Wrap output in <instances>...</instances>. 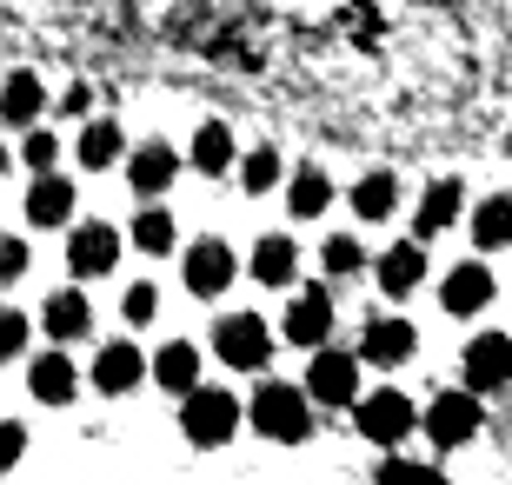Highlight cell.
Returning <instances> with one entry per match:
<instances>
[{
    "label": "cell",
    "mask_w": 512,
    "mask_h": 485,
    "mask_svg": "<svg viewBox=\"0 0 512 485\" xmlns=\"http://www.w3.org/2000/svg\"><path fill=\"white\" fill-rule=\"evenodd\" d=\"M459 180H433L426 187V200H419V240H433V233H446V226L459 220Z\"/></svg>",
    "instance_id": "cell-19"
},
{
    "label": "cell",
    "mask_w": 512,
    "mask_h": 485,
    "mask_svg": "<svg viewBox=\"0 0 512 485\" xmlns=\"http://www.w3.org/2000/svg\"><path fill=\"white\" fill-rule=\"evenodd\" d=\"M40 107H47L40 80H34V74H7V127H34Z\"/></svg>",
    "instance_id": "cell-25"
},
{
    "label": "cell",
    "mask_w": 512,
    "mask_h": 485,
    "mask_svg": "<svg viewBox=\"0 0 512 485\" xmlns=\"http://www.w3.org/2000/svg\"><path fill=\"white\" fill-rule=\"evenodd\" d=\"M479 426H486V412H479V392L473 386H466V392H439L433 406H426V439H433L439 452L466 446Z\"/></svg>",
    "instance_id": "cell-3"
},
{
    "label": "cell",
    "mask_w": 512,
    "mask_h": 485,
    "mask_svg": "<svg viewBox=\"0 0 512 485\" xmlns=\"http://www.w3.org/2000/svg\"><path fill=\"white\" fill-rule=\"evenodd\" d=\"M54 153H60V140H54V133H27V147H20V160L47 173V167H54Z\"/></svg>",
    "instance_id": "cell-32"
},
{
    "label": "cell",
    "mask_w": 512,
    "mask_h": 485,
    "mask_svg": "<svg viewBox=\"0 0 512 485\" xmlns=\"http://www.w3.org/2000/svg\"><path fill=\"white\" fill-rule=\"evenodd\" d=\"M173 173H180V160H173V147H160V140H147V147H133V160H127V180H133V193H167L173 187Z\"/></svg>",
    "instance_id": "cell-13"
},
{
    "label": "cell",
    "mask_w": 512,
    "mask_h": 485,
    "mask_svg": "<svg viewBox=\"0 0 512 485\" xmlns=\"http://www.w3.org/2000/svg\"><path fill=\"white\" fill-rule=\"evenodd\" d=\"M293 266H300V253H293V240H280V233H266V240L253 246V280L260 286H286Z\"/></svg>",
    "instance_id": "cell-20"
},
{
    "label": "cell",
    "mask_w": 512,
    "mask_h": 485,
    "mask_svg": "<svg viewBox=\"0 0 512 485\" xmlns=\"http://www.w3.org/2000/svg\"><path fill=\"white\" fill-rule=\"evenodd\" d=\"M80 160H87V167H114L120 160V127L114 120H94V127L80 133Z\"/></svg>",
    "instance_id": "cell-28"
},
{
    "label": "cell",
    "mask_w": 512,
    "mask_h": 485,
    "mask_svg": "<svg viewBox=\"0 0 512 485\" xmlns=\"http://www.w3.org/2000/svg\"><path fill=\"white\" fill-rule=\"evenodd\" d=\"M326 200H333V180H326L320 167H300V173H293V213H300V220L326 213Z\"/></svg>",
    "instance_id": "cell-27"
},
{
    "label": "cell",
    "mask_w": 512,
    "mask_h": 485,
    "mask_svg": "<svg viewBox=\"0 0 512 485\" xmlns=\"http://www.w3.org/2000/svg\"><path fill=\"white\" fill-rule=\"evenodd\" d=\"M213 353L227 359L233 373H260L266 359H273V339H266V326L253 313H227L213 326Z\"/></svg>",
    "instance_id": "cell-4"
},
{
    "label": "cell",
    "mask_w": 512,
    "mask_h": 485,
    "mask_svg": "<svg viewBox=\"0 0 512 485\" xmlns=\"http://www.w3.org/2000/svg\"><path fill=\"white\" fill-rule=\"evenodd\" d=\"M20 273H27V246H20V240H7V246H0V280L14 286Z\"/></svg>",
    "instance_id": "cell-34"
},
{
    "label": "cell",
    "mask_w": 512,
    "mask_h": 485,
    "mask_svg": "<svg viewBox=\"0 0 512 485\" xmlns=\"http://www.w3.org/2000/svg\"><path fill=\"white\" fill-rule=\"evenodd\" d=\"M393 200H399V180H393V173H366L360 187H353V213H360L366 226L386 220V213H393Z\"/></svg>",
    "instance_id": "cell-23"
},
{
    "label": "cell",
    "mask_w": 512,
    "mask_h": 485,
    "mask_svg": "<svg viewBox=\"0 0 512 485\" xmlns=\"http://www.w3.org/2000/svg\"><path fill=\"white\" fill-rule=\"evenodd\" d=\"M153 386H167V392L187 399V392L200 386V346H187V339L160 346V353H153Z\"/></svg>",
    "instance_id": "cell-15"
},
{
    "label": "cell",
    "mask_w": 512,
    "mask_h": 485,
    "mask_svg": "<svg viewBox=\"0 0 512 485\" xmlns=\"http://www.w3.org/2000/svg\"><path fill=\"white\" fill-rule=\"evenodd\" d=\"M227 286H233V246H227V240L187 246V293H193V299H220Z\"/></svg>",
    "instance_id": "cell-7"
},
{
    "label": "cell",
    "mask_w": 512,
    "mask_h": 485,
    "mask_svg": "<svg viewBox=\"0 0 512 485\" xmlns=\"http://www.w3.org/2000/svg\"><path fill=\"white\" fill-rule=\"evenodd\" d=\"M67 213H74V187H67L60 173H40L34 187H27V220L34 226H60Z\"/></svg>",
    "instance_id": "cell-18"
},
{
    "label": "cell",
    "mask_w": 512,
    "mask_h": 485,
    "mask_svg": "<svg viewBox=\"0 0 512 485\" xmlns=\"http://www.w3.org/2000/svg\"><path fill=\"white\" fill-rule=\"evenodd\" d=\"M180 426H187L193 446H227L233 426H240V406H233V392H220V386H193L187 406H180Z\"/></svg>",
    "instance_id": "cell-1"
},
{
    "label": "cell",
    "mask_w": 512,
    "mask_h": 485,
    "mask_svg": "<svg viewBox=\"0 0 512 485\" xmlns=\"http://www.w3.org/2000/svg\"><path fill=\"white\" fill-rule=\"evenodd\" d=\"M306 392H313V406H353V399H360V359L313 353V366H306Z\"/></svg>",
    "instance_id": "cell-5"
},
{
    "label": "cell",
    "mask_w": 512,
    "mask_h": 485,
    "mask_svg": "<svg viewBox=\"0 0 512 485\" xmlns=\"http://www.w3.org/2000/svg\"><path fill=\"white\" fill-rule=\"evenodd\" d=\"M140 379H147V359H140V346H127V339L100 346V359H94V386H100V392H133Z\"/></svg>",
    "instance_id": "cell-11"
},
{
    "label": "cell",
    "mask_w": 512,
    "mask_h": 485,
    "mask_svg": "<svg viewBox=\"0 0 512 485\" xmlns=\"http://www.w3.org/2000/svg\"><path fill=\"white\" fill-rule=\"evenodd\" d=\"M326 333H333V299L326 293H300L286 306V339H293V346H320Z\"/></svg>",
    "instance_id": "cell-14"
},
{
    "label": "cell",
    "mask_w": 512,
    "mask_h": 485,
    "mask_svg": "<svg viewBox=\"0 0 512 485\" xmlns=\"http://www.w3.org/2000/svg\"><path fill=\"white\" fill-rule=\"evenodd\" d=\"M466 386L473 392L512 386V339L506 333H479L473 346H466Z\"/></svg>",
    "instance_id": "cell-8"
},
{
    "label": "cell",
    "mask_w": 512,
    "mask_h": 485,
    "mask_svg": "<svg viewBox=\"0 0 512 485\" xmlns=\"http://www.w3.org/2000/svg\"><path fill=\"white\" fill-rule=\"evenodd\" d=\"M273 180H280V153H273V147H253L247 160H240V187H247V193H266Z\"/></svg>",
    "instance_id": "cell-29"
},
{
    "label": "cell",
    "mask_w": 512,
    "mask_h": 485,
    "mask_svg": "<svg viewBox=\"0 0 512 485\" xmlns=\"http://www.w3.org/2000/svg\"><path fill=\"white\" fill-rule=\"evenodd\" d=\"M173 240H180V233H173V213H167V206H147V213L133 220V246H140V253H153V260H160V253H173Z\"/></svg>",
    "instance_id": "cell-26"
},
{
    "label": "cell",
    "mask_w": 512,
    "mask_h": 485,
    "mask_svg": "<svg viewBox=\"0 0 512 485\" xmlns=\"http://www.w3.org/2000/svg\"><path fill=\"white\" fill-rule=\"evenodd\" d=\"M306 399H313V392H300V386H280V379H273V386H260L253 392V426L266 432V439H280V446H293V439H306Z\"/></svg>",
    "instance_id": "cell-2"
},
{
    "label": "cell",
    "mask_w": 512,
    "mask_h": 485,
    "mask_svg": "<svg viewBox=\"0 0 512 485\" xmlns=\"http://www.w3.org/2000/svg\"><path fill=\"white\" fill-rule=\"evenodd\" d=\"M193 167L200 173H227L233 167V133L220 127V120H207V127L193 133Z\"/></svg>",
    "instance_id": "cell-24"
},
{
    "label": "cell",
    "mask_w": 512,
    "mask_h": 485,
    "mask_svg": "<svg viewBox=\"0 0 512 485\" xmlns=\"http://www.w3.org/2000/svg\"><path fill=\"white\" fill-rule=\"evenodd\" d=\"M473 240L479 246H512V193H493V200L473 206Z\"/></svg>",
    "instance_id": "cell-22"
},
{
    "label": "cell",
    "mask_w": 512,
    "mask_h": 485,
    "mask_svg": "<svg viewBox=\"0 0 512 485\" xmlns=\"http://www.w3.org/2000/svg\"><path fill=\"white\" fill-rule=\"evenodd\" d=\"M40 326H47L54 339H80L87 326H94V313H87V299H80V293H54L47 306H40Z\"/></svg>",
    "instance_id": "cell-21"
},
{
    "label": "cell",
    "mask_w": 512,
    "mask_h": 485,
    "mask_svg": "<svg viewBox=\"0 0 512 485\" xmlns=\"http://www.w3.org/2000/svg\"><path fill=\"white\" fill-rule=\"evenodd\" d=\"M413 346H419V333L406 319H373L366 339H360V353L373 359V366H399V359H413Z\"/></svg>",
    "instance_id": "cell-16"
},
{
    "label": "cell",
    "mask_w": 512,
    "mask_h": 485,
    "mask_svg": "<svg viewBox=\"0 0 512 485\" xmlns=\"http://www.w3.org/2000/svg\"><path fill=\"white\" fill-rule=\"evenodd\" d=\"M360 266H366V246L353 233H333L326 240V273H360Z\"/></svg>",
    "instance_id": "cell-30"
},
{
    "label": "cell",
    "mask_w": 512,
    "mask_h": 485,
    "mask_svg": "<svg viewBox=\"0 0 512 485\" xmlns=\"http://www.w3.org/2000/svg\"><path fill=\"white\" fill-rule=\"evenodd\" d=\"M439 299H446V313H486V306H493V273H486V266L479 260H466V266H453V273H446V286H439Z\"/></svg>",
    "instance_id": "cell-10"
},
{
    "label": "cell",
    "mask_w": 512,
    "mask_h": 485,
    "mask_svg": "<svg viewBox=\"0 0 512 485\" xmlns=\"http://www.w3.org/2000/svg\"><path fill=\"white\" fill-rule=\"evenodd\" d=\"M20 459V426H0V466H14Z\"/></svg>",
    "instance_id": "cell-35"
},
{
    "label": "cell",
    "mask_w": 512,
    "mask_h": 485,
    "mask_svg": "<svg viewBox=\"0 0 512 485\" xmlns=\"http://www.w3.org/2000/svg\"><path fill=\"white\" fill-rule=\"evenodd\" d=\"M413 399L406 392H366L360 399V432L373 439V446H399L406 432H413Z\"/></svg>",
    "instance_id": "cell-6"
},
{
    "label": "cell",
    "mask_w": 512,
    "mask_h": 485,
    "mask_svg": "<svg viewBox=\"0 0 512 485\" xmlns=\"http://www.w3.org/2000/svg\"><path fill=\"white\" fill-rule=\"evenodd\" d=\"M27 392H34L40 406H67V399L80 392V373L60 353H40L34 366H27Z\"/></svg>",
    "instance_id": "cell-12"
},
{
    "label": "cell",
    "mask_w": 512,
    "mask_h": 485,
    "mask_svg": "<svg viewBox=\"0 0 512 485\" xmlns=\"http://www.w3.org/2000/svg\"><path fill=\"white\" fill-rule=\"evenodd\" d=\"M120 313H127L133 326H147V319L160 313V293H153L147 280H140V286H127V299H120Z\"/></svg>",
    "instance_id": "cell-31"
},
{
    "label": "cell",
    "mask_w": 512,
    "mask_h": 485,
    "mask_svg": "<svg viewBox=\"0 0 512 485\" xmlns=\"http://www.w3.org/2000/svg\"><path fill=\"white\" fill-rule=\"evenodd\" d=\"M114 260H120V233H114V226H100V220L74 226V240H67V266H74L80 280L114 273Z\"/></svg>",
    "instance_id": "cell-9"
},
{
    "label": "cell",
    "mask_w": 512,
    "mask_h": 485,
    "mask_svg": "<svg viewBox=\"0 0 512 485\" xmlns=\"http://www.w3.org/2000/svg\"><path fill=\"white\" fill-rule=\"evenodd\" d=\"M20 346H27V319H20V313H0V353L20 359Z\"/></svg>",
    "instance_id": "cell-33"
},
{
    "label": "cell",
    "mask_w": 512,
    "mask_h": 485,
    "mask_svg": "<svg viewBox=\"0 0 512 485\" xmlns=\"http://www.w3.org/2000/svg\"><path fill=\"white\" fill-rule=\"evenodd\" d=\"M419 273H426V240H399L393 253H380V286L393 299H406L419 286Z\"/></svg>",
    "instance_id": "cell-17"
}]
</instances>
